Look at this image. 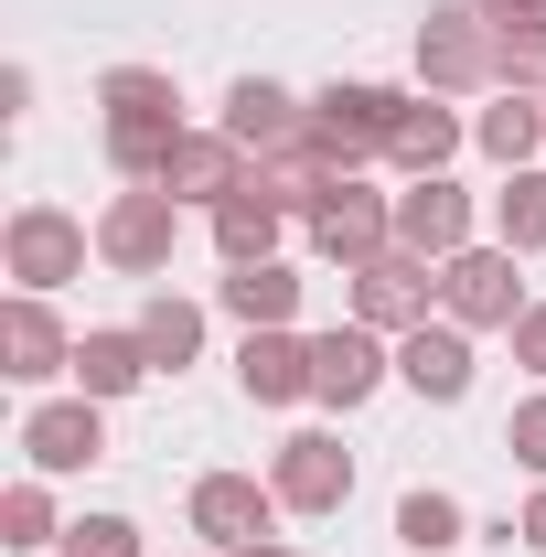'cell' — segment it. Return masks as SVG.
I'll return each instance as SVG.
<instances>
[{"label": "cell", "mask_w": 546, "mask_h": 557, "mask_svg": "<svg viewBox=\"0 0 546 557\" xmlns=\"http://www.w3.org/2000/svg\"><path fill=\"white\" fill-rule=\"evenodd\" d=\"M0 536H11V547H44V536H54V504H44V483H11V493H0Z\"/></svg>", "instance_id": "28"}, {"label": "cell", "mask_w": 546, "mask_h": 557, "mask_svg": "<svg viewBox=\"0 0 546 557\" xmlns=\"http://www.w3.org/2000/svg\"><path fill=\"white\" fill-rule=\"evenodd\" d=\"M225 139H236L247 161H289V150H311V108H289L278 86H258V75H247V86L225 97Z\"/></svg>", "instance_id": "10"}, {"label": "cell", "mask_w": 546, "mask_h": 557, "mask_svg": "<svg viewBox=\"0 0 546 557\" xmlns=\"http://www.w3.org/2000/svg\"><path fill=\"white\" fill-rule=\"evenodd\" d=\"M375 375H386V354L364 322H343V333H311V397L322 408H353V397H375Z\"/></svg>", "instance_id": "14"}, {"label": "cell", "mask_w": 546, "mask_h": 557, "mask_svg": "<svg viewBox=\"0 0 546 557\" xmlns=\"http://www.w3.org/2000/svg\"><path fill=\"white\" fill-rule=\"evenodd\" d=\"M278 504L289 515H333L343 493H353V461H343V440H322V429H300V440H278Z\"/></svg>", "instance_id": "9"}, {"label": "cell", "mask_w": 546, "mask_h": 557, "mask_svg": "<svg viewBox=\"0 0 546 557\" xmlns=\"http://www.w3.org/2000/svg\"><path fill=\"white\" fill-rule=\"evenodd\" d=\"M397 375H408L429 408H450V397H472V344H461V322H418L408 344H397Z\"/></svg>", "instance_id": "13"}, {"label": "cell", "mask_w": 546, "mask_h": 557, "mask_svg": "<svg viewBox=\"0 0 546 557\" xmlns=\"http://www.w3.org/2000/svg\"><path fill=\"white\" fill-rule=\"evenodd\" d=\"M97 108H108V161L129 172V183H161V150H172V75H150V65H119L108 86H97Z\"/></svg>", "instance_id": "1"}, {"label": "cell", "mask_w": 546, "mask_h": 557, "mask_svg": "<svg viewBox=\"0 0 546 557\" xmlns=\"http://www.w3.org/2000/svg\"><path fill=\"white\" fill-rule=\"evenodd\" d=\"M225 311H236L247 333H278V322L300 311V278L278 269V258H258V269H236V278H225Z\"/></svg>", "instance_id": "19"}, {"label": "cell", "mask_w": 546, "mask_h": 557, "mask_svg": "<svg viewBox=\"0 0 546 557\" xmlns=\"http://www.w3.org/2000/svg\"><path fill=\"white\" fill-rule=\"evenodd\" d=\"M0 354H11L0 375H22V386H44V375H65V364H75V344L54 333V311H44V289H22V300L0 311Z\"/></svg>", "instance_id": "15"}, {"label": "cell", "mask_w": 546, "mask_h": 557, "mask_svg": "<svg viewBox=\"0 0 546 557\" xmlns=\"http://www.w3.org/2000/svg\"><path fill=\"white\" fill-rule=\"evenodd\" d=\"M536 139H546V108L525 86H504V108H482V150H493V161H525Z\"/></svg>", "instance_id": "25"}, {"label": "cell", "mask_w": 546, "mask_h": 557, "mask_svg": "<svg viewBox=\"0 0 546 557\" xmlns=\"http://www.w3.org/2000/svg\"><path fill=\"white\" fill-rule=\"evenodd\" d=\"M439 300H450V322H472V333H514V322H525L514 247H461V258H439Z\"/></svg>", "instance_id": "2"}, {"label": "cell", "mask_w": 546, "mask_h": 557, "mask_svg": "<svg viewBox=\"0 0 546 557\" xmlns=\"http://www.w3.org/2000/svg\"><path fill=\"white\" fill-rule=\"evenodd\" d=\"M514 536H525V547H546V493L525 504V525H514Z\"/></svg>", "instance_id": "33"}, {"label": "cell", "mask_w": 546, "mask_h": 557, "mask_svg": "<svg viewBox=\"0 0 546 557\" xmlns=\"http://www.w3.org/2000/svg\"><path fill=\"white\" fill-rule=\"evenodd\" d=\"M504 450H514L525 472H546V397H525V408L504 418Z\"/></svg>", "instance_id": "30"}, {"label": "cell", "mask_w": 546, "mask_h": 557, "mask_svg": "<svg viewBox=\"0 0 546 557\" xmlns=\"http://www.w3.org/2000/svg\"><path fill=\"white\" fill-rule=\"evenodd\" d=\"M236 557H289V547H278V536H247V547H236Z\"/></svg>", "instance_id": "34"}, {"label": "cell", "mask_w": 546, "mask_h": 557, "mask_svg": "<svg viewBox=\"0 0 546 557\" xmlns=\"http://www.w3.org/2000/svg\"><path fill=\"white\" fill-rule=\"evenodd\" d=\"M75 375H86V397H129L139 375H150V344L139 333H86L75 344Z\"/></svg>", "instance_id": "21"}, {"label": "cell", "mask_w": 546, "mask_h": 557, "mask_svg": "<svg viewBox=\"0 0 546 557\" xmlns=\"http://www.w3.org/2000/svg\"><path fill=\"white\" fill-rule=\"evenodd\" d=\"M214 247H225V269H258L278 247V205L269 194H236V205H214Z\"/></svg>", "instance_id": "22"}, {"label": "cell", "mask_w": 546, "mask_h": 557, "mask_svg": "<svg viewBox=\"0 0 546 557\" xmlns=\"http://www.w3.org/2000/svg\"><path fill=\"white\" fill-rule=\"evenodd\" d=\"M493 225H504L514 258H536V247H546V172H514V183L493 194Z\"/></svg>", "instance_id": "23"}, {"label": "cell", "mask_w": 546, "mask_h": 557, "mask_svg": "<svg viewBox=\"0 0 546 557\" xmlns=\"http://www.w3.org/2000/svg\"><path fill=\"white\" fill-rule=\"evenodd\" d=\"M482 22H546V0H472Z\"/></svg>", "instance_id": "32"}, {"label": "cell", "mask_w": 546, "mask_h": 557, "mask_svg": "<svg viewBox=\"0 0 546 557\" xmlns=\"http://www.w3.org/2000/svg\"><path fill=\"white\" fill-rule=\"evenodd\" d=\"M139 344H150V364H194L204 354V311L194 300H150L139 311Z\"/></svg>", "instance_id": "24"}, {"label": "cell", "mask_w": 546, "mask_h": 557, "mask_svg": "<svg viewBox=\"0 0 546 557\" xmlns=\"http://www.w3.org/2000/svg\"><path fill=\"white\" fill-rule=\"evenodd\" d=\"M269 504L278 493H258L247 472H204L194 483V525H204L214 547H247V536H269Z\"/></svg>", "instance_id": "18"}, {"label": "cell", "mask_w": 546, "mask_h": 557, "mask_svg": "<svg viewBox=\"0 0 546 557\" xmlns=\"http://www.w3.org/2000/svg\"><path fill=\"white\" fill-rule=\"evenodd\" d=\"M397 247H418V258H461V247H472V194H461L450 172H429L418 194H397Z\"/></svg>", "instance_id": "11"}, {"label": "cell", "mask_w": 546, "mask_h": 557, "mask_svg": "<svg viewBox=\"0 0 546 557\" xmlns=\"http://www.w3.org/2000/svg\"><path fill=\"white\" fill-rule=\"evenodd\" d=\"M75 269H86V225H75V214H54V205L11 214V278H22V289H65Z\"/></svg>", "instance_id": "7"}, {"label": "cell", "mask_w": 546, "mask_h": 557, "mask_svg": "<svg viewBox=\"0 0 546 557\" xmlns=\"http://www.w3.org/2000/svg\"><path fill=\"white\" fill-rule=\"evenodd\" d=\"M65 557H139V525L129 515H86V525H65Z\"/></svg>", "instance_id": "29"}, {"label": "cell", "mask_w": 546, "mask_h": 557, "mask_svg": "<svg viewBox=\"0 0 546 557\" xmlns=\"http://www.w3.org/2000/svg\"><path fill=\"white\" fill-rule=\"evenodd\" d=\"M429 289H439L429 258H418V247H386V258L353 269V311H364V333H418V322H429Z\"/></svg>", "instance_id": "5"}, {"label": "cell", "mask_w": 546, "mask_h": 557, "mask_svg": "<svg viewBox=\"0 0 546 557\" xmlns=\"http://www.w3.org/2000/svg\"><path fill=\"white\" fill-rule=\"evenodd\" d=\"M172 236H183V205L172 194H119L97 214V258L108 269H172Z\"/></svg>", "instance_id": "6"}, {"label": "cell", "mask_w": 546, "mask_h": 557, "mask_svg": "<svg viewBox=\"0 0 546 557\" xmlns=\"http://www.w3.org/2000/svg\"><path fill=\"white\" fill-rule=\"evenodd\" d=\"M493 75L504 86H546V22H493Z\"/></svg>", "instance_id": "27"}, {"label": "cell", "mask_w": 546, "mask_h": 557, "mask_svg": "<svg viewBox=\"0 0 546 557\" xmlns=\"http://www.w3.org/2000/svg\"><path fill=\"white\" fill-rule=\"evenodd\" d=\"M236 375H247V397H258V408H289V397H311V344H300L289 322H278V333H247Z\"/></svg>", "instance_id": "17"}, {"label": "cell", "mask_w": 546, "mask_h": 557, "mask_svg": "<svg viewBox=\"0 0 546 557\" xmlns=\"http://www.w3.org/2000/svg\"><path fill=\"white\" fill-rule=\"evenodd\" d=\"M311 236H322V258L364 269V258H386V247H397V214L375 205V194H353V172H343L333 194H322V214H311Z\"/></svg>", "instance_id": "12"}, {"label": "cell", "mask_w": 546, "mask_h": 557, "mask_svg": "<svg viewBox=\"0 0 546 557\" xmlns=\"http://www.w3.org/2000/svg\"><path fill=\"white\" fill-rule=\"evenodd\" d=\"M397 108H408V97H386V86H322V97H311V150H322L333 172H353V161H375V150L397 139Z\"/></svg>", "instance_id": "3"}, {"label": "cell", "mask_w": 546, "mask_h": 557, "mask_svg": "<svg viewBox=\"0 0 546 557\" xmlns=\"http://www.w3.org/2000/svg\"><path fill=\"white\" fill-rule=\"evenodd\" d=\"M397 536H408L418 557H450L461 547V504H450V493H408V504H397Z\"/></svg>", "instance_id": "26"}, {"label": "cell", "mask_w": 546, "mask_h": 557, "mask_svg": "<svg viewBox=\"0 0 546 557\" xmlns=\"http://www.w3.org/2000/svg\"><path fill=\"white\" fill-rule=\"evenodd\" d=\"M22 450H33V472H86V461L108 450L97 397H75V408H33V418H22Z\"/></svg>", "instance_id": "16"}, {"label": "cell", "mask_w": 546, "mask_h": 557, "mask_svg": "<svg viewBox=\"0 0 546 557\" xmlns=\"http://www.w3.org/2000/svg\"><path fill=\"white\" fill-rule=\"evenodd\" d=\"M150 194H172V205H236V194H247V150L225 129H183L161 150V183H150Z\"/></svg>", "instance_id": "4"}, {"label": "cell", "mask_w": 546, "mask_h": 557, "mask_svg": "<svg viewBox=\"0 0 546 557\" xmlns=\"http://www.w3.org/2000/svg\"><path fill=\"white\" fill-rule=\"evenodd\" d=\"M514 364H536V375H546V300L525 311V322H514Z\"/></svg>", "instance_id": "31"}, {"label": "cell", "mask_w": 546, "mask_h": 557, "mask_svg": "<svg viewBox=\"0 0 546 557\" xmlns=\"http://www.w3.org/2000/svg\"><path fill=\"white\" fill-rule=\"evenodd\" d=\"M450 150H461V119H450V108H397V139H386V161H397V172L429 183Z\"/></svg>", "instance_id": "20"}, {"label": "cell", "mask_w": 546, "mask_h": 557, "mask_svg": "<svg viewBox=\"0 0 546 557\" xmlns=\"http://www.w3.org/2000/svg\"><path fill=\"white\" fill-rule=\"evenodd\" d=\"M418 75H429V86H482V75H493V22H482L472 0L418 22Z\"/></svg>", "instance_id": "8"}]
</instances>
